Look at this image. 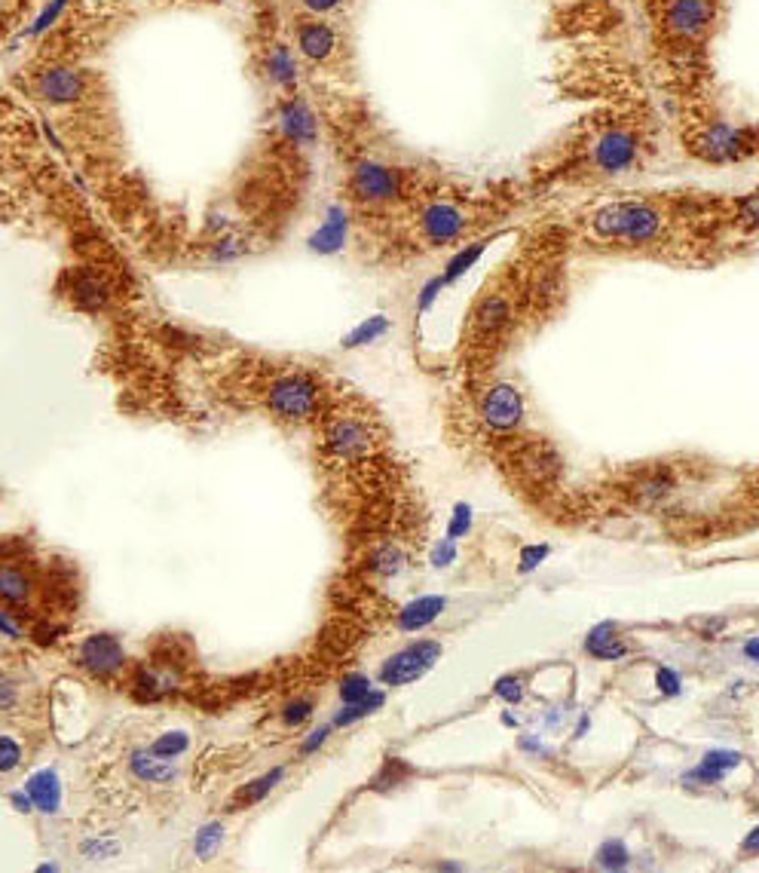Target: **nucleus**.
Listing matches in <instances>:
<instances>
[{
  "label": "nucleus",
  "instance_id": "bb28decb",
  "mask_svg": "<svg viewBox=\"0 0 759 873\" xmlns=\"http://www.w3.org/2000/svg\"><path fill=\"white\" fill-rule=\"evenodd\" d=\"M404 567V555L395 546H383L371 555V570L380 576H395Z\"/></svg>",
  "mask_w": 759,
  "mask_h": 873
},
{
  "label": "nucleus",
  "instance_id": "ddd939ff",
  "mask_svg": "<svg viewBox=\"0 0 759 873\" xmlns=\"http://www.w3.org/2000/svg\"><path fill=\"white\" fill-rule=\"evenodd\" d=\"M129 769H132V775L138 782H147V785H172L178 775H181V769H178V763L175 760H169V757H160V754H154V751H135L132 757H129Z\"/></svg>",
  "mask_w": 759,
  "mask_h": 873
},
{
  "label": "nucleus",
  "instance_id": "9b49d317",
  "mask_svg": "<svg viewBox=\"0 0 759 873\" xmlns=\"http://www.w3.org/2000/svg\"><path fill=\"white\" fill-rule=\"evenodd\" d=\"M481 420L496 432H512L524 420V396L512 383H493L481 396Z\"/></svg>",
  "mask_w": 759,
  "mask_h": 873
},
{
  "label": "nucleus",
  "instance_id": "f704fd0d",
  "mask_svg": "<svg viewBox=\"0 0 759 873\" xmlns=\"http://www.w3.org/2000/svg\"><path fill=\"white\" fill-rule=\"evenodd\" d=\"M331 730H334V723H325V726H319V730H313L307 739L300 742V757H310V754H316V751H319V748L328 742Z\"/></svg>",
  "mask_w": 759,
  "mask_h": 873
},
{
  "label": "nucleus",
  "instance_id": "f03ea898",
  "mask_svg": "<svg viewBox=\"0 0 759 873\" xmlns=\"http://www.w3.org/2000/svg\"><path fill=\"white\" fill-rule=\"evenodd\" d=\"M649 46L680 99L704 86L711 46L723 22V0H643Z\"/></svg>",
  "mask_w": 759,
  "mask_h": 873
},
{
  "label": "nucleus",
  "instance_id": "3c124183",
  "mask_svg": "<svg viewBox=\"0 0 759 873\" xmlns=\"http://www.w3.org/2000/svg\"><path fill=\"white\" fill-rule=\"evenodd\" d=\"M438 870H463V864H453V861H441Z\"/></svg>",
  "mask_w": 759,
  "mask_h": 873
},
{
  "label": "nucleus",
  "instance_id": "a18cd8bd",
  "mask_svg": "<svg viewBox=\"0 0 759 873\" xmlns=\"http://www.w3.org/2000/svg\"><path fill=\"white\" fill-rule=\"evenodd\" d=\"M521 748H524V751H530V754H536V757H539V754H548V751H545V745H542L539 739H533L530 733H527V736H521Z\"/></svg>",
  "mask_w": 759,
  "mask_h": 873
},
{
  "label": "nucleus",
  "instance_id": "dca6fc26",
  "mask_svg": "<svg viewBox=\"0 0 759 873\" xmlns=\"http://www.w3.org/2000/svg\"><path fill=\"white\" fill-rule=\"evenodd\" d=\"M25 791L34 797V806L46 815H56L59 806H62V785H59V775L53 769H40L34 772Z\"/></svg>",
  "mask_w": 759,
  "mask_h": 873
},
{
  "label": "nucleus",
  "instance_id": "0eeeda50",
  "mask_svg": "<svg viewBox=\"0 0 759 873\" xmlns=\"http://www.w3.org/2000/svg\"><path fill=\"white\" fill-rule=\"evenodd\" d=\"M322 380L310 371H285L267 386V408L288 423L313 420L322 408Z\"/></svg>",
  "mask_w": 759,
  "mask_h": 873
},
{
  "label": "nucleus",
  "instance_id": "ea45409f",
  "mask_svg": "<svg viewBox=\"0 0 759 873\" xmlns=\"http://www.w3.org/2000/svg\"><path fill=\"white\" fill-rule=\"evenodd\" d=\"M548 558V546H527V549H521V573H530V570H536L542 561Z\"/></svg>",
  "mask_w": 759,
  "mask_h": 873
},
{
  "label": "nucleus",
  "instance_id": "20e7f679",
  "mask_svg": "<svg viewBox=\"0 0 759 873\" xmlns=\"http://www.w3.org/2000/svg\"><path fill=\"white\" fill-rule=\"evenodd\" d=\"M680 141L698 163L732 166L759 157V123H732L704 99H680Z\"/></svg>",
  "mask_w": 759,
  "mask_h": 873
},
{
  "label": "nucleus",
  "instance_id": "39448f33",
  "mask_svg": "<svg viewBox=\"0 0 759 873\" xmlns=\"http://www.w3.org/2000/svg\"><path fill=\"white\" fill-rule=\"evenodd\" d=\"M481 215V200L460 197L453 190H435L414 206V233L423 249H444L466 239L478 227Z\"/></svg>",
  "mask_w": 759,
  "mask_h": 873
},
{
  "label": "nucleus",
  "instance_id": "423d86ee",
  "mask_svg": "<svg viewBox=\"0 0 759 873\" xmlns=\"http://www.w3.org/2000/svg\"><path fill=\"white\" fill-rule=\"evenodd\" d=\"M285 31L291 37L294 53L328 74H337L343 68V56H346V37L343 28L334 16H316L307 10H291L285 16Z\"/></svg>",
  "mask_w": 759,
  "mask_h": 873
},
{
  "label": "nucleus",
  "instance_id": "4c0bfd02",
  "mask_svg": "<svg viewBox=\"0 0 759 873\" xmlns=\"http://www.w3.org/2000/svg\"><path fill=\"white\" fill-rule=\"evenodd\" d=\"M655 687H659V693H665V696H677L683 684H680L677 671H671V668H659V671H655Z\"/></svg>",
  "mask_w": 759,
  "mask_h": 873
},
{
  "label": "nucleus",
  "instance_id": "4be33fe9",
  "mask_svg": "<svg viewBox=\"0 0 759 873\" xmlns=\"http://www.w3.org/2000/svg\"><path fill=\"white\" fill-rule=\"evenodd\" d=\"M408 775H414V766H408V763H404V760H398V757H389V760H383L380 772L374 775L371 788H374V791H389V788H398L404 779H408Z\"/></svg>",
  "mask_w": 759,
  "mask_h": 873
},
{
  "label": "nucleus",
  "instance_id": "c9c22d12",
  "mask_svg": "<svg viewBox=\"0 0 759 873\" xmlns=\"http://www.w3.org/2000/svg\"><path fill=\"white\" fill-rule=\"evenodd\" d=\"M383 328H386V325H383L380 319H374L371 325H362L359 331H352V334L346 337V344H343V347H349V350H352V347H362V344L374 341V337H377V334H380Z\"/></svg>",
  "mask_w": 759,
  "mask_h": 873
},
{
  "label": "nucleus",
  "instance_id": "de8ad7c7",
  "mask_svg": "<svg viewBox=\"0 0 759 873\" xmlns=\"http://www.w3.org/2000/svg\"><path fill=\"white\" fill-rule=\"evenodd\" d=\"M741 849H744V852H759V828H753V831L747 834V840H744Z\"/></svg>",
  "mask_w": 759,
  "mask_h": 873
},
{
  "label": "nucleus",
  "instance_id": "cd10ccee",
  "mask_svg": "<svg viewBox=\"0 0 759 873\" xmlns=\"http://www.w3.org/2000/svg\"><path fill=\"white\" fill-rule=\"evenodd\" d=\"M313 711H316V702H313V699L297 696V699L285 702V708H282V723H285V726H300V723H307V720L313 717Z\"/></svg>",
  "mask_w": 759,
  "mask_h": 873
},
{
  "label": "nucleus",
  "instance_id": "72a5a7b5",
  "mask_svg": "<svg viewBox=\"0 0 759 873\" xmlns=\"http://www.w3.org/2000/svg\"><path fill=\"white\" fill-rule=\"evenodd\" d=\"M65 635V625H56V622H40L34 632H31V638H34V644H40V647H53V644H59V638Z\"/></svg>",
  "mask_w": 759,
  "mask_h": 873
},
{
  "label": "nucleus",
  "instance_id": "e433bc0d",
  "mask_svg": "<svg viewBox=\"0 0 759 873\" xmlns=\"http://www.w3.org/2000/svg\"><path fill=\"white\" fill-rule=\"evenodd\" d=\"M453 558H457V540L444 537L435 549H432V567H450Z\"/></svg>",
  "mask_w": 759,
  "mask_h": 873
},
{
  "label": "nucleus",
  "instance_id": "412c9836",
  "mask_svg": "<svg viewBox=\"0 0 759 873\" xmlns=\"http://www.w3.org/2000/svg\"><path fill=\"white\" fill-rule=\"evenodd\" d=\"M634 491H637V497L643 503H659V500H665L674 491V478L668 472H649V475H643L637 481Z\"/></svg>",
  "mask_w": 759,
  "mask_h": 873
},
{
  "label": "nucleus",
  "instance_id": "4468645a",
  "mask_svg": "<svg viewBox=\"0 0 759 873\" xmlns=\"http://www.w3.org/2000/svg\"><path fill=\"white\" fill-rule=\"evenodd\" d=\"M447 610V598L441 595H423L411 604H404L395 616L398 632H423L426 625H432L441 613Z\"/></svg>",
  "mask_w": 759,
  "mask_h": 873
},
{
  "label": "nucleus",
  "instance_id": "49530a36",
  "mask_svg": "<svg viewBox=\"0 0 759 873\" xmlns=\"http://www.w3.org/2000/svg\"><path fill=\"white\" fill-rule=\"evenodd\" d=\"M744 656H747L750 662L759 665V638H750V641L744 644Z\"/></svg>",
  "mask_w": 759,
  "mask_h": 873
},
{
  "label": "nucleus",
  "instance_id": "7ed1b4c3",
  "mask_svg": "<svg viewBox=\"0 0 759 873\" xmlns=\"http://www.w3.org/2000/svg\"><path fill=\"white\" fill-rule=\"evenodd\" d=\"M346 200L368 212L417 206L429 193L438 190V181L417 166L398 163L386 154H374L371 148H359L346 163L343 178Z\"/></svg>",
  "mask_w": 759,
  "mask_h": 873
},
{
  "label": "nucleus",
  "instance_id": "f257e3e1",
  "mask_svg": "<svg viewBox=\"0 0 759 873\" xmlns=\"http://www.w3.org/2000/svg\"><path fill=\"white\" fill-rule=\"evenodd\" d=\"M662 120L649 102L622 99L576 120L558 148L542 160L539 178L551 181H616L643 169L659 151Z\"/></svg>",
  "mask_w": 759,
  "mask_h": 873
},
{
  "label": "nucleus",
  "instance_id": "a211bd4d",
  "mask_svg": "<svg viewBox=\"0 0 759 873\" xmlns=\"http://www.w3.org/2000/svg\"><path fill=\"white\" fill-rule=\"evenodd\" d=\"M285 779V766H273L270 772H264V775H258L255 782H248L245 788H239L236 794H233V800H230V812H239V809H245V806H255V803H261L279 782Z\"/></svg>",
  "mask_w": 759,
  "mask_h": 873
},
{
  "label": "nucleus",
  "instance_id": "7c9ffc66",
  "mask_svg": "<svg viewBox=\"0 0 759 873\" xmlns=\"http://www.w3.org/2000/svg\"><path fill=\"white\" fill-rule=\"evenodd\" d=\"M701 763H704V766H711V769H720V772H729V769H735V766L741 763V754H738V751L714 748V751H707V754H704Z\"/></svg>",
  "mask_w": 759,
  "mask_h": 873
},
{
  "label": "nucleus",
  "instance_id": "9d476101",
  "mask_svg": "<svg viewBox=\"0 0 759 873\" xmlns=\"http://www.w3.org/2000/svg\"><path fill=\"white\" fill-rule=\"evenodd\" d=\"M126 662H129L126 647L111 632H95V635L83 638V644L77 647V665L86 674L98 677V681H111V677H117L126 668Z\"/></svg>",
  "mask_w": 759,
  "mask_h": 873
},
{
  "label": "nucleus",
  "instance_id": "f8f14e48",
  "mask_svg": "<svg viewBox=\"0 0 759 873\" xmlns=\"http://www.w3.org/2000/svg\"><path fill=\"white\" fill-rule=\"evenodd\" d=\"M71 285H68V295L77 307L83 310H101L108 301H111V288L105 282V276L95 273V270H74L71 276Z\"/></svg>",
  "mask_w": 759,
  "mask_h": 873
},
{
  "label": "nucleus",
  "instance_id": "f3484780",
  "mask_svg": "<svg viewBox=\"0 0 759 873\" xmlns=\"http://www.w3.org/2000/svg\"><path fill=\"white\" fill-rule=\"evenodd\" d=\"M34 592V582L25 573V567H19L16 561H7L4 570H0V598H4L7 607H22L28 604Z\"/></svg>",
  "mask_w": 759,
  "mask_h": 873
},
{
  "label": "nucleus",
  "instance_id": "37998d69",
  "mask_svg": "<svg viewBox=\"0 0 759 873\" xmlns=\"http://www.w3.org/2000/svg\"><path fill=\"white\" fill-rule=\"evenodd\" d=\"M723 625H726V619H704V622H695V628H701V635H704V638H714Z\"/></svg>",
  "mask_w": 759,
  "mask_h": 873
},
{
  "label": "nucleus",
  "instance_id": "aec40b11",
  "mask_svg": "<svg viewBox=\"0 0 759 873\" xmlns=\"http://www.w3.org/2000/svg\"><path fill=\"white\" fill-rule=\"evenodd\" d=\"M524 469L533 475V478H539V481H545V478H554L561 472V460H558V454H554L551 448H530L527 454H524Z\"/></svg>",
  "mask_w": 759,
  "mask_h": 873
},
{
  "label": "nucleus",
  "instance_id": "b1692460",
  "mask_svg": "<svg viewBox=\"0 0 759 873\" xmlns=\"http://www.w3.org/2000/svg\"><path fill=\"white\" fill-rule=\"evenodd\" d=\"M594 861L603 867V870H625L631 864V852L622 840H606L597 852H594Z\"/></svg>",
  "mask_w": 759,
  "mask_h": 873
},
{
  "label": "nucleus",
  "instance_id": "c85d7f7f",
  "mask_svg": "<svg viewBox=\"0 0 759 873\" xmlns=\"http://www.w3.org/2000/svg\"><path fill=\"white\" fill-rule=\"evenodd\" d=\"M493 693H496V699H502V702L518 705V702L524 699V681H521L518 674H502L499 681H496V687H493Z\"/></svg>",
  "mask_w": 759,
  "mask_h": 873
},
{
  "label": "nucleus",
  "instance_id": "c03bdc74",
  "mask_svg": "<svg viewBox=\"0 0 759 873\" xmlns=\"http://www.w3.org/2000/svg\"><path fill=\"white\" fill-rule=\"evenodd\" d=\"M10 803H13L19 812H31V809H37V806H34V797H31L28 791H19V794H13V797H10Z\"/></svg>",
  "mask_w": 759,
  "mask_h": 873
},
{
  "label": "nucleus",
  "instance_id": "8fccbe9b",
  "mask_svg": "<svg viewBox=\"0 0 759 873\" xmlns=\"http://www.w3.org/2000/svg\"><path fill=\"white\" fill-rule=\"evenodd\" d=\"M502 723H505V726H518V717L505 711V714H502Z\"/></svg>",
  "mask_w": 759,
  "mask_h": 873
},
{
  "label": "nucleus",
  "instance_id": "c756f323",
  "mask_svg": "<svg viewBox=\"0 0 759 873\" xmlns=\"http://www.w3.org/2000/svg\"><path fill=\"white\" fill-rule=\"evenodd\" d=\"M469 530H472V506L469 503H457V506H453V518H450V527H447V537L460 540V537H466Z\"/></svg>",
  "mask_w": 759,
  "mask_h": 873
},
{
  "label": "nucleus",
  "instance_id": "473e14b6",
  "mask_svg": "<svg viewBox=\"0 0 759 873\" xmlns=\"http://www.w3.org/2000/svg\"><path fill=\"white\" fill-rule=\"evenodd\" d=\"M723 779H726V772L711 769V766H704V763L683 775V782H686V785H720Z\"/></svg>",
  "mask_w": 759,
  "mask_h": 873
},
{
  "label": "nucleus",
  "instance_id": "79ce46f5",
  "mask_svg": "<svg viewBox=\"0 0 759 873\" xmlns=\"http://www.w3.org/2000/svg\"><path fill=\"white\" fill-rule=\"evenodd\" d=\"M13 702H16V684L10 677H4V681H0V708L13 711Z\"/></svg>",
  "mask_w": 759,
  "mask_h": 873
},
{
  "label": "nucleus",
  "instance_id": "a878e982",
  "mask_svg": "<svg viewBox=\"0 0 759 873\" xmlns=\"http://www.w3.org/2000/svg\"><path fill=\"white\" fill-rule=\"evenodd\" d=\"M190 748V736L184 730H172V733H163L154 745H150V751L160 754V757H169V760H178L184 751Z\"/></svg>",
  "mask_w": 759,
  "mask_h": 873
},
{
  "label": "nucleus",
  "instance_id": "6ab92c4d",
  "mask_svg": "<svg viewBox=\"0 0 759 873\" xmlns=\"http://www.w3.org/2000/svg\"><path fill=\"white\" fill-rule=\"evenodd\" d=\"M386 705V696L380 693V690H374L368 699H362V702H356V705H343L337 714H334V730H346V726H352V723H359V720H365V717H371L374 711H380Z\"/></svg>",
  "mask_w": 759,
  "mask_h": 873
},
{
  "label": "nucleus",
  "instance_id": "58836bf2",
  "mask_svg": "<svg viewBox=\"0 0 759 873\" xmlns=\"http://www.w3.org/2000/svg\"><path fill=\"white\" fill-rule=\"evenodd\" d=\"M117 843H105V840H92V843H83V855L92 858V861H101V858H114L117 855Z\"/></svg>",
  "mask_w": 759,
  "mask_h": 873
},
{
  "label": "nucleus",
  "instance_id": "6e6552de",
  "mask_svg": "<svg viewBox=\"0 0 759 873\" xmlns=\"http://www.w3.org/2000/svg\"><path fill=\"white\" fill-rule=\"evenodd\" d=\"M374 448V426L365 414L340 411L325 420V451L334 460L356 463Z\"/></svg>",
  "mask_w": 759,
  "mask_h": 873
},
{
  "label": "nucleus",
  "instance_id": "1a4fd4ad",
  "mask_svg": "<svg viewBox=\"0 0 759 873\" xmlns=\"http://www.w3.org/2000/svg\"><path fill=\"white\" fill-rule=\"evenodd\" d=\"M438 659H441L438 641H414L408 647H401L398 653H392L380 665V681L386 687H408V684L420 681L426 671H432Z\"/></svg>",
  "mask_w": 759,
  "mask_h": 873
},
{
  "label": "nucleus",
  "instance_id": "2eb2a0df",
  "mask_svg": "<svg viewBox=\"0 0 759 873\" xmlns=\"http://www.w3.org/2000/svg\"><path fill=\"white\" fill-rule=\"evenodd\" d=\"M585 650H588V656H594L600 662H616V659H622L628 653V644H625V638L619 635V628L613 622H600L588 632Z\"/></svg>",
  "mask_w": 759,
  "mask_h": 873
},
{
  "label": "nucleus",
  "instance_id": "a19ab883",
  "mask_svg": "<svg viewBox=\"0 0 759 873\" xmlns=\"http://www.w3.org/2000/svg\"><path fill=\"white\" fill-rule=\"evenodd\" d=\"M0 628H4V635H7L10 641H19V638H25V628H19V625H16V619H13V607H7L4 613H0Z\"/></svg>",
  "mask_w": 759,
  "mask_h": 873
},
{
  "label": "nucleus",
  "instance_id": "5701e85b",
  "mask_svg": "<svg viewBox=\"0 0 759 873\" xmlns=\"http://www.w3.org/2000/svg\"><path fill=\"white\" fill-rule=\"evenodd\" d=\"M221 843H224V824L221 821H209V824H202V828L196 831L193 852H196V858L209 861L221 849Z\"/></svg>",
  "mask_w": 759,
  "mask_h": 873
},
{
  "label": "nucleus",
  "instance_id": "2f4dec72",
  "mask_svg": "<svg viewBox=\"0 0 759 873\" xmlns=\"http://www.w3.org/2000/svg\"><path fill=\"white\" fill-rule=\"evenodd\" d=\"M0 751H4V754H0V772L10 775L22 760V748H19V742L13 736H4V739H0Z\"/></svg>",
  "mask_w": 759,
  "mask_h": 873
},
{
  "label": "nucleus",
  "instance_id": "09e8293b",
  "mask_svg": "<svg viewBox=\"0 0 759 873\" xmlns=\"http://www.w3.org/2000/svg\"><path fill=\"white\" fill-rule=\"evenodd\" d=\"M588 726H591V720H588V717H582V720H579V726H576V739H582V736H585V730H588Z\"/></svg>",
  "mask_w": 759,
  "mask_h": 873
},
{
  "label": "nucleus",
  "instance_id": "393cba45",
  "mask_svg": "<svg viewBox=\"0 0 759 873\" xmlns=\"http://www.w3.org/2000/svg\"><path fill=\"white\" fill-rule=\"evenodd\" d=\"M371 693H374V687H371V677L368 674H346L343 681H340V699H343V705H356V702L368 699Z\"/></svg>",
  "mask_w": 759,
  "mask_h": 873
}]
</instances>
